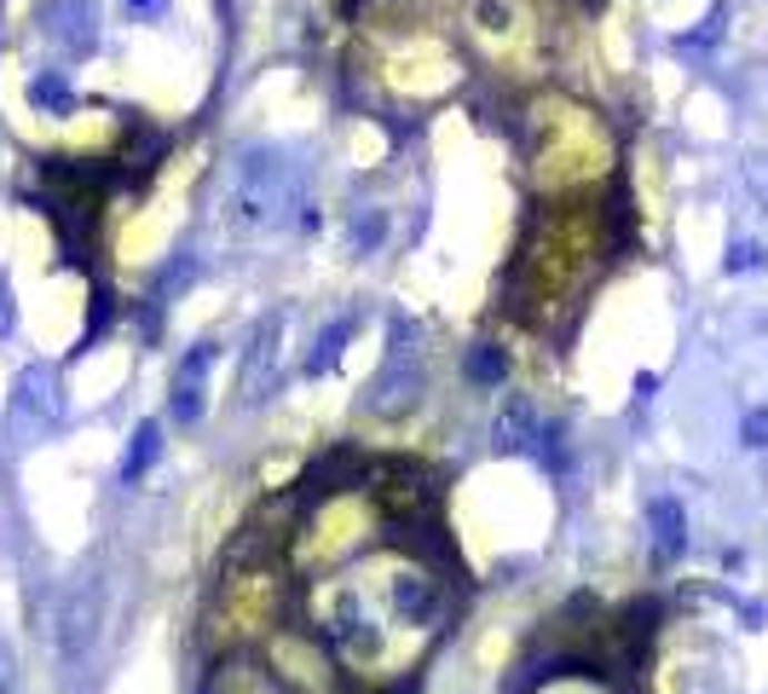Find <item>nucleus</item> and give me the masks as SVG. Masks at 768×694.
I'll use <instances>...</instances> for the list:
<instances>
[{"mask_svg": "<svg viewBox=\"0 0 768 694\" xmlns=\"http://www.w3.org/2000/svg\"><path fill=\"white\" fill-rule=\"evenodd\" d=\"M104 325H110V296H104V289H99V296H93V325H87V330H81V347H93Z\"/></svg>", "mask_w": 768, "mask_h": 694, "instance_id": "nucleus-21", "label": "nucleus"}, {"mask_svg": "<svg viewBox=\"0 0 768 694\" xmlns=\"http://www.w3.org/2000/svg\"><path fill=\"white\" fill-rule=\"evenodd\" d=\"M18 330V301H12V278L0 272V341Z\"/></svg>", "mask_w": 768, "mask_h": 694, "instance_id": "nucleus-19", "label": "nucleus"}, {"mask_svg": "<svg viewBox=\"0 0 768 694\" xmlns=\"http://www.w3.org/2000/svg\"><path fill=\"white\" fill-rule=\"evenodd\" d=\"M740 440H746V446H768V405H757V412H746V423H740Z\"/></svg>", "mask_w": 768, "mask_h": 694, "instance_id": "nucleus-20", "label": "nucleus"}, {"mask_svg": "<svg viewBox=\"0 0 768 694\" xmlns=\"http://www.w3.org/2000/svg\"><path fill=\"white\" fill-rule=\"evenodd\" d=\"M301 209H307L301 162H295L283 145H243V151L226 162L220 215H226L231 231H243V238H266V231H283L295 220L307 226Z\"/></svg>", "mask_w": 768, "mask_h": 694, "instance_id": "nucleus-1", "label": "nucleus"}, {"mask_svg": "<svg viewBox=\"0 0 768 694\" xmlns=\"http://www.w3.org/2000/svg\"><path fill=\"white\" fill-rule=\"evenodd\" d=\"M58 423H64V376H58V365H47V359L23 365L18 383H12L7 428L23 446H36V440H47V434H58Z\"/></svg>", "mask_w": 768, "mask_h": 694, "instance_id": "nucleus-2", "label": "nucleus"}, {"mask_svg": "<svg viewBox=\"0 0 768 694\" xmlns=\"http://www.w3.org/2000/svg\"><path fill=\"white\" fill-rule=\"evenodd\" d=\"M209 365H215V341H197L191 354L180 359V376H173V394H168V417L180 423V428H191L197 417H202V383H209Z\"/></svg>", "mask_w": 768, "mask_h": 694, "instance_id": "nucleus-8", "label": "nucleus"}, {"mask_svg": "<svg viewBox=\"0 0 768 694\" xmlns=\"http://www.w3.org/2000/svg\"><path fill=\"white\" fill-rule=\"evenodd\" d=\"M410 399H417V365H410V347H405V325H393V354H388V365H381L376 388H370V412L393 417Z\"/></svg>", "mask_w": 768, "mask_h": 694, "instance_id": "nucleus-7", "label": "nucleus"}, {"mask_svg": "<svg viewBox=\"0 0 768 694\" xmlns=\"http://www.w3.org/2000/svg\"><path fill=\"white\" fill-rule=\"evenodd\" d=\"M128 7H133V12H144V18H157V12L168 7V0H128Z\"/></svg>", "mask_w": 768, "mask_h": 694, "instance_id": "nucleus-25", "label": "nucleus"}, {"mask_svg": "<svg viewBox=\"0 0 768 694\" xmlns=\"http://www.w3.org/2000/svg\"><path fill=\"white\" fill-rule=\"evenodd\" d=\"M647 520H654V544H659V562L688 556V515L676 498H654L647 504Z\"/></svg>", "mask_w": 768, "mask_h": 694, "instance_id": "nucleus-11", "label": "nucleus"}, {"mask_svg": "<svg viewBox=\"0 0 768 694\" xmlns=\"http://www.w3.org/2000/svg\"><path fill=\"white\" fill-rule=\"evenodd\" d=\"M393 614L405 625H422V631H439L451 619V591H446V578H433V573H399L393 578Z\"/></svg>", "mask_w": 768, "mask_h": 694, "instance_id": "nucleus-4", "label": "nucleus"}, {"mask_svg": "<svg viewBox=\"0 0 768 694\" xmlns=\"http://www.w3.org/2000/svg\"><path fill=\"white\" fill-rule=\"evenodd\" d=\"M18 688V660H12V643L0 636V694H12Z\"/></svg>", "mask_w": 768, "mask_h": 694, "instance_id": "nucleus-22", "label": "nucleus"}, {"mask_svg": "<svg viewBox=\"0 0 768 694\" xmlns=\"http://www.w3.org/2000/svg\"><path fill=\"white\" fill-rule=\"evenodd\" d=\"M365 475H370V463H359V452H352V446H336V452H323L312 469L301 475V492H295V498H301V504L330 498V492H341V486H365Z\"/></svg>", "mask_w": 768, "mask_h": 694, "instance_id": "nucleus-9", "label": "nucleus"}, {"mask_svg": "<svg viewBox=\"0 0 768 694\" xmlns=\"http://www.w3.org/2000/svg\"><path fill=\"white\" fill-rule=\"evenodd\" d=\"M29 105H36V110H52V116H64L76 99H70V87H64V76H36V81H29Z\"/></svg>", "mask_w": 768, "mask_h": 694, "instance_id": "nucleus-14", "label": "nucleus"}, {"mask_svg": "<svg viewBox=\"0 0 768 694\" xmlns=\"http://www.w3.org/2000/svg\"><path fill=\"white\" fill-rule=\"evenodd\" d=\"M376 694H417V677H393L388 688H376Z\"/></svg>", "mask_w": 768, "mask_h": 694, "instance_id": "nucleus-24", "label": "nucleus"}, {"mask_svg": "<svg viewBox=\"0 0 768 694\" xmlns=\"http://www.w3.org/2000/svg\"><path fill=\"white\" fill-rule=\"evenodd\" d=\"M762 260H768L762 244H757V238H740V244H728V260H722V267H728V272H757Z\"/></svg>", "mask_w": 768, "mask_h": 694, "instance_id": "nucleus-18", "label": "nucleus"}, {"mask_svg": "<svg viewBox=\"0 0 768 694\" xmlns=\"http://www.w3.org/2000/svg\"><path fill=\"white\" fill-rule=\"evenodd\" d=\"M99 619H104L99 578H76L64 607H58V648H64V660H87V648H93V636H99Z\"/></svg>", "mask_w": 768, "mask_h": 694, "instance_id": "nucleus-3", "label": "nucleus"}, {"mask_svg": "<svg viewBox=\"0 0 768 694\" xmlns=\"http://www.w3.org/2000/svg\"><path fill=\"white\" fill-rule=\"evenodd\" d=\"M503 370H509L503 347H475V354H468V376H475V383H503Z\"/></svg>", "mask_w": 768, "mask_h": 694, "instance_id": "nucleus-16", "label": "nucleus"}, {"mask_svg": "<svg viewBox=\"0 0 768 694\" xmlns=\"http://www.w3.org/2000/svg\"><path fill=\"white\" fill-rule=\"evenodd\" d=\"M352 330H359V325H352V318H336V325H330V330H323V336L312 341V354H307V376L336 370V359H341V347L352 341Z\"/></svg>", "mask_w": 768, "mask_h": 694, "instance_id": "nucleus-13", "label": "nucleus"}, {"mask_svg": "<svg viewBox=\"0 0 768 694\" xmlns=\"http://www.w3.org/2000/svg\"><path fill=\"white\" fill-rule=\"evenodd\" d=\"M722 23H728V7H711V12H705V23L694 29V36L676 41V52H705V47H717V41H722Z\"/></svg>", "mask_w": 768, "mask_h": 694, "instance_id": "nucleus-15", "label": "nucleus"}, {"mask_svg": "<svg viewBox=\"0 0 768 694\" xmlns=\"http://www.w3.org/2000/svg\"><path fill=\"white\" fill-rule=\"evenodd\" d=\"M538 412H531V399L526 394H509L503 399V412H497V423H491V446L497 452H538Z\"/></svg>", "mask_w": 768, "mask_h": 694, "instance_id": "nucleus-10", "label": "nucleus"}, {"mask_svg": "<svg viewBox=\"0 0 768 694\" xmlns=\"http://www.w3.org/2000/svg\"><path fill=\"white\" fill-rule=\"evenodd\" d=\"M746 180H751V186L762 191V202H768V162H751V168H746Z\"/></svg>", "mask_w": 768, "mask_h": 694, "instance_id": "nucleus-23", "label": "nucleus"}, {"mask_svg": "<svg viewBox=\"0 0 768 694\" xmlns=\"http://www.w3.org/2000/svg\"><path fill=\"white\" fill-rule=\"evenodd\" d=\"M278 341H283V313H266L255 336H249V359H243V405H260L278 383Z\"/></svg>", "mask_w": 768, "mask_h": 694, "instance_id": "nucleus-6", "label": "nucleus"}, {"mask_svg": "<svg viewBox=\"0 0 768 694\" xmlns=\"http://www.w3.org/2000/svg\"><path fill=\"white\" fill-rule=\"evenodd\" d=\"M347 244H352V255H359V249H376V244H381V215H376V209H370V215H352Z\"/></svg>", "mask_w": 768, "mask_h": 694, "instance_id": "nucleus-17", "label": "nucleus"}, {"mask_svg": "<svg viewBox=\"0 0 768 694\" xmlns=\"http://www.w3.org/2000/svg\"><path fill=\"white\" fill-rule=\"evenodd\" d=\"M157 457H162V423H139L133 440H128V452H122V469H116V475H122V486H133Z\"/></svg>", "mask_w": 768, "mask_h": 694, "instance_id": "nucleus-12", "label": "nucleus"}, {"mask_svg": "<svg viewBox=\"0 0 768 694\" xmlns=\"http://www.w3.org/2000/svg\"><path fill=\"white\" fill-rule=\"evenodd\" d=\"M41 29H47V41L58 52H70V58H87L99 47V12L87 7V0H47Z\"/></svg>", "mask_w": 768, "mask_h": 694, "instance_id": "nucleus-5", "label": "nucleus"}]
</instances>
